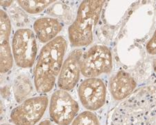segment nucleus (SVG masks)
Masks as SVG:
<instances>
[{"mask_svg": "<svg viewBox=\"0 0 156 125\" xmlns=\"http://www.w3.org/2000/svg\"><path fill=\"white\" fill-rule=\"evenodd\" d=\"M110 125H155V85L140 88L118 105Z\"/></svg>", "mask_w": 156, "mask_h": 125, "instance_id": "nucleus-1", "label": "nucleus"}, {"mask_svg": "<svg viewBox=\"0 0 156 125\" xmlns=\"http://www.w3.org/2000/svg\"><path fill=\"white\" fill-rule=\"evenodd\" d=\"M67 47L66 40L58 36L42 48L34 72L35 88L39 93H47L54 87Z\"/></svg>", "mask_w": 156, "mask_h": 125, "instance_id": "nucleus-2", "label": "nucleus"}, {"mask_svg": "<svg viewBox=\"0 0 156 125\" xmlns=\"http://www.w3.org/2000/svg\"><path fill=\"white\" fill-rule=\"evenodd\" d=\"M105 1H83L80 4L74 22L69 27V39L74 47H83L93 41L92 29L99 18Z\"/></svg>", "mask_w": 156, "mask_h": 125, "instance_id": "nucleus-3", "label": "nucleus"}, {"mask_svg": "<svg viewBox=\"0 0 156 125\" xmlns=\"http://www.w3.org/2000/svg\"><path fill=\"white\" fill-rule=\"evenodd\" d=\"M37 47L36 36L29 29H19L12 40V55L17 66L31 67L36 61Z\"/></svg>", "mask_w": 156, "mask_h": 125, "instance_id": "nucleus-4", "label": "nucleus"}, {"mask_svg": "<svg viewBox=\"0 0 156 125\" xmlns=\"http://www.w3.org/2000/svg\"><path fill=\"white\" fill-rule=\"evenodd\" d=\"M112 68V54L107 47H92L81 58L80 71L85 77L95 78L109 73Z\"/></svg>", "mask_w": 156, "mask_h": 125, "instance_id": "nucleus-5", "label": "nucleus"}, {"mask_svg": "<svg viewBox=\"0 0 156 125\" xmlns=\"http://www.w3.org/2000/svg\"><path fill=\"white\" fill-rule=\"evenodd\" d=\"M48 102L47 96H37L24 100L11 111V122L15 125H35L43 116Z\"/></svg>", "mask_w": 156, "mask_h": 125, "instance_id": "nucleus-6", "label": "nucleus"}, {"mask_svg": "<svg viewBox=\"0 0 156 125\" xmlns=\"http://www.w3.org/2000/svg\"><path fill=\"white\" fill-rule=\"evenodd\" d=\"M77 102L65 91L58 90L51 97L49 114L57 125H69L79 112Z\"/></svg>", "mask_w": 156, "mask_h": 125, "instance_id": "nucleus-7", "label": "nucleus"}, {"mask_svg": "<svg viewBox=\"0 0 156 125\" xmlns=\"http://www.w3.org/2000/svg\"><path fill=\"white\" fill-rule=\"evenodd\" d=\"M79 96L85 109L96 111L104 106L106 97V88L100 79L88 78L79 87Z\"/></svg>", "mask_w": 156, "mask_h": 125, "instance_id": "nucleus-8", "label": "nucleus"}, {"mask_svg": "<svg viewBox=\"0 0 156 125\" xmlns=\"http://www.w3.org/2000/svg\"><path fill=\"white\" fill-rule=\"evenodd\" d=\"M83 52L74 49L62 65L58 74V86L62 91H71L79 81L80 73V62Z\"/></svg>", "mask_w": 156, "mask_h": 125, "instance_id": "nucleus-9", "label": "nucleus"}, {"mask_svg": "<svg viewBox=\"0 0 156 125\" xmlns=\"http://www.w3.org/2000/svg\"><path fill=\"white\" fill-rule=\"evenodd\" d=\"M12 31L11 21L8 14L0 9V74H6L13 66L10 37Z\"/></svg>", "mask_w": 156, "mask_h": 125, "instance_id": "nucleus-10", "label": "nucleus"}, {"mask_svg": "<svg viewBox=\"0 0 156 125\" xmlns=\"http://www.w3.org/2000/svg\"><path fill=\"white\" fill-rule=\"evenodd\" d=\"M62 27L63 24L59 20L49 17L37 19L34 24L35 34L42 43H47L56 38Z\"/></svg>", "mask_w": 156, "mask_h": 125, "instance_id": "nucleus-11", "label": "nucleus"}, {"mask_svg": "<svg viewBox=\"0 0 156 125\" xmlns=\"http://www.w3.org/2000/svg\"><path fill=\"white\" fill-rule=\"evenodd\" d=\"M136 88L133 77L124 71H119L110 80V91L114 99L122 100L130 95Z\"/></svg>", "mask_w": 156, "mask_h": 125, "instance_id": "nucleus-12", "label": "nucleus"}, {"mask_svg": "<svg viewBox=\"0 0 156 125\" xmlns=\"http://www.w3.org/2000/svg\"><path fill=\"white\" fill-rule=\"evenodd\" d=\"M33 90L31 81L24 74H20L14 80L13 93L17 102H21L31 93Z\"/></svg>", "mask_w": 156, "mask_h": 125, "instance_id": "nucleus-13", "label": "nucleus"}, {"mask_svg": "<svg viewBox=\"0 0 156 125\" xmlns=\"http://www.w3.org/2000/svg\"><path fill=\"white\" fill-rule=\"evenodd\" d=\"M19 5L25 11L30 14H37L43 11L50 4L56 1H18Z\"/></svg>", "mask_w": 156, "mask_h": 125, "instance_id": "nucleus-14", "label": "nucleus"}, {"mask_svg": "<svg viewBox=\"0 0 156 125\" xmlns=\"http://www.w3.org/2000/svg\"><path fill=\"white\" fill-rule=\"evenodd\" d=\"M72 125H100L98 117L90 111H85L78 116Z\"/></svg>", "mask_w": 156, "mask_h": 125, "instance_id": "nucleus-15", "label": "nucleus"}, {"mask_svg": "<svg viewBox=\"0 0 156 125\" xmlns=\"http://www.w3.org/2000/svg\"><path fill=\"white\" fill-rule=\"evenodd\" d=\"M148 53L151 54H155V35L154 34L152 37V38L150 40L147 46Z\"/></svg>", "mask_w": 156, "mask_h": 125, "instance_id": "nucleus-16", "label": "nucleus"}, {"mask_svg": "<svg viewBox=\"0 0 156 125\" xmlns=\"http://www.w3.org/2000/svg\"><path fill=\"white\" fill-rule=\"evenodd\" d=\"M13 1H0V6L3 7H9L12 4Z\"/></svg>", "mask_w": 156, "mask_h": 125, "instance_id": "nucleus-17", "label": "nucleus"}, {"mask_svg": "<svg viewBox=\"0 0 156 125\" xmlns=\"http://www.w3.org/2000/svg\"><path fill=\"white\" fill-rule=\"evenodd\" d=\"M54 122L49 120H45L40 122L39 125H56Z\"/></svg>", "mask_w": 156, "mask_h": 125, "instance_id": "nucleus-18", "label": "nucleus"}, {"mask_svg": "<svg viewBox=\"0 0 156 125\" xmlns=\"http://www.w3.org/2000/svg\"><path fill=\"white\" fill-rule=\"evenodd\" d=\"M4 112V104L2 103V102L0 100V116Z\"/></svg>", "mask_w": 156, "mask_h": 125, "instance_id": "nucleus-19", "label": "nucleus"}, {"mask_svg": "<svg viewBox=\"0 0 156 125\" xmlns=\"http://www.w3.org/2000/svg\"><path fill=\"white\" fill-rule=\"evenodd\" d=\"M4 81V77L3 76H2L1 74H0V85H1L2 83H3Z\"/></svg>", "mask_w": 156, "mask_h": 125, "instance_id": "nucleus-20", "label": "nucleus"}, {"mask_svg": "<svg viewBox=\"0 0 156 125\" xmlns=\"http://www.w3.org/2000/svg\"><path fill=\"white\" fill-rule=\"evenodd\" d=\"M2 125H11V124H2Z\"/></svg>", "mask_w": 156, "mask_h": 125, "instance_id": "nucleus-21", "label": "nucleus"}]
</instances>
